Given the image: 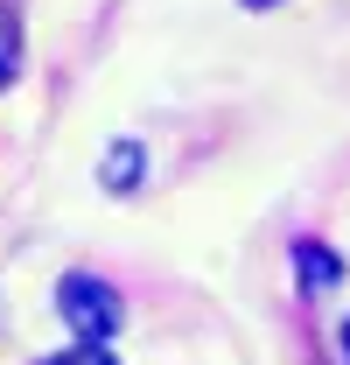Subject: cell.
I'll return each mask as SVG.
<instances>
[{
	"label": "cell",
	"mask_w": 350,
	"mask_h": 365,
	"mask_svg": "<svg viewBox=\"0 0 350 365\" xmlns=\"http://www.w3.org/2000/svg\"><path fill=\"white\" fill-rule=\"evenodd\" d=\"M56 309H63V323L78 330V344H105L112 330H120V288L112 281H98V274H63L56 281Z\"/></svg>",
	"instance_id": "6da1fadb"
},
{
	"label": "cell",
	"mask_w": 350,
	"mask_h": 365,
	"mask_svg": "<svg viewBox=\"0 0 350 365\" xmlns=\"http://www.w3.org/2000/svg\"><path fill=\"white\" fill-rule=\"evenodd\" d=\"M295 267H302V288H315V295L344 281V260H336L322 239H302V246H295Z\"/></svg>",
	"instance_id": "7a4b0ae2"
},
{
	"label": "cell",
	"mask_w": 350,
	"mask_h": 365,
	"mask_svg": "<svg viewBox=\"0 0 350 365\" xmlns=\"http://www.w3.org/2000/svg\"><path fill=\"white\" fill-rule=\"evenodd\" d=\"M98 182L120 197V190H133L140 182V140H112L105 148V162H98Z\"/></svg>",
	"instance_id": "3957f363"
},
{
	"label": "cell",
	"mask_w": 350,
	"mask_h": 365,
	"mask_svg": "<svg viewBox=\"0 0 350 365\" xmlns=\"http://www.w3.org/2000/svg\"><path fill=\"white\" fill-rule=\"evenodd\" d=\"M49 365H120V359H112L105 344H70V351H56Z\"/></svg>",
	"instance_id": "277c9868"
},
{
	"label": "cell",
	"mask_w": 350,
	"mask_h": 365,
	"mask_svg": "<svg viewBox=\"0 0 350 365\" xmlns=\"http://www.w3.org/2000/svg\"><path fill=\"white\" fill-rule=\"evenodd\" d=\"M0 85H7V56H0Z\"/></svg>",
	"instance_id": "5b68a950"
},
{
	"label": "cell",
	"mask_w": 350,
	"mask_h": 365,
	"mask_svg": "<svg viewBox=\"0 0 350 365\" xmlns=\"http://www.w3.org/2000/svg\"><path fill=\"white\" fill-rule=\"evenodd\" d=\"M245 7H273V0H245Z\"/></svg>",
	"instance_id": "8992f818"
},
{
	"label": "cell",
	"mask_w": 350,
	"mask_h": 365,
	"mask_svg": "<svg viewBox=\"0 0 350 365\" xmlns=\"http://www.w3.org/2000/svg\"><path fill=\"white\" fill-rule=\"evenodd\" d=\"M344 351H350V323H344Z\"/></svg>",
	"instance_id": "52a82bcc"
}]
</instances>
